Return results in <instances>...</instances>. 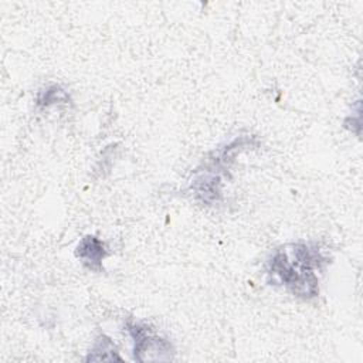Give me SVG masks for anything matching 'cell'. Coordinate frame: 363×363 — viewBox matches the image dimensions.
I'll return each instance as SVG.
<instances>
[{
  "mask_svg": "<svg viewBox=\"0 0 363 363\" xmlns=\"http://www.w3.org/2000/svg\"><path fill=\"white\" fill-rule=\"evenodd\" d=\"M328 257L313 242H289L277 247L267 259L268 282L284 286L289 294L303 301L319 295V274L323 272Z\"/></svg>",
  "mask_w": 363,
  "mask_h": 363,
  "instance_id": "1",
  "label": "cell"
},
{
  "mask_svg": "<svg viewBox=\"0 0 363 363\" xmlns=\"http://www.w3.org/2000/svg\"><path fill=\"white\" fill-rule=\"evenodd\" d=\"M255 136H240L214 149L194 170V177L189 186L194 199L203 204L213 206L221 200L223 177L227 174L234 157L247 146H255Z\"/></svg>",
  "mask_w": 363,
  "mask_h": 363,
  "instance_id": "2",
  "label": "cell"
},
{
  "mask_svg": "<svg viewBox=\"0 0 363 363\" xmlns=\"http://www.w3.org/2000/svg\"><path fill=\"white\" fill-rule=\"evenodd\" d=\"M125 329L133 343V359L138 362H166L174 354L173 345L156 335L147 325L128 320Z\"/></svg>",
  "mask_w": 363,
  "mask_h": 363,
  "instance_id": "3",
  "label": "cell"
},
{
  "mask_svg": "<svg viewBox=\"0 0 363 363\" xmlns=\"http://www.w3.org/2000/svg\"><path fill=\"white\" fill-rule=\"evenodd\" d=\"M77 258L89 271L101 272L104 269L102 261L109 255L106 244L96 235H85L79 240L75 248Z\"/></svg>",
  "mask_w": 363,
  "mask_h": 363,
  "instance_id": "4",
  "label": "cell"
},
{
  "mask_svg": "<svg viewBox=\"0 0 363 363\" xmlns=\"http://www.w3.org/2000/svg\"><path fill=\"white\" fill-rule=\"evenodd\" d=\"M85 362H112V360H122L119 356L118 347L113 340L101 333L95 337L88 354L84 359Z\"/></svg>",
  "mask_w": 363,
  "mask_h": 363,
  "instance_id": "5",
  "label": "cell"
},
{
  "mask_svg": "<svg viewBox=\"0 0 363 363\" xmlns=\"http://www.w3.org/2000/svg\"><path fill=\"white\" fill-rule=\"evenodd\" d=\"M71 102L69 94L58 84H50L41 88L37 94L35 104L40 108H50L52 105H68Z\"/></svg>",
  "mask_w": 363,
  "mask_h": 363,
  "instance_id": "6",
  "label": "cell"
}]
</instances>
